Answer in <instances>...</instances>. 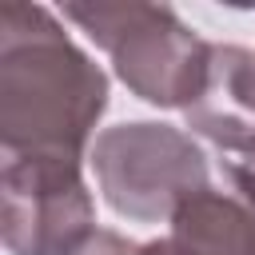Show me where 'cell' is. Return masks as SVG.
<instances>
[{
  "label": "cell",
  "instance_id": "cell-8",
  "mask_svg": "<svg viewBox=\"0 0 255 255\" xmlns=\"http://www.w3.org/2000/svg\"><path fill=\"white\" fill-rule=\"evenodd\" d=\"M243 167H247V171H251V179H255V159H247V163H243Z\"/></svg>",
  "mask_w": 255,
  "mask_h": 255
},
{
  "label": "cell",
  "instance_id": "cell-1",
  "mask_svg": "<svg viewBox=\"0 0 255 255\" xmlns=\"http://www.w3.org/2000/svg\"><path fill=\"white\" fill-rule=\"evenodd\" d=\"M108 72L44 4H0V147L4 155L80 159L108 112Z\"/></svg>",
  "mask_w": 255,
  "mask_h": 255
},
{
  "label": "cell",
  "instance_id": "cell-7",
  "mask_svg": "<svg viewBox=\"0 0 255 255\" xmlns=\"http://www.w3.org/2000/svg\"><path fill=\"white\" fill-rule=\"evenodd\" d=\"M139 247L143 243H135V239H128V235H120L112 227H100L76 255H139Z\"/></svg>",
  "mask_w": 255,
  "mask_h": 255
},
{
  "label": "cell",
  "instance_id": "cell-5",
  "mask_svg": "<svg viewBox=\"0 0 255 255\" xmlns=\"http://www.w3.org/2000/svg\"><path fill=\"white\" fill-rule=\"evenodd\" d=\"M183 128L219 151L255 159V52L243 44H211L207 76Z\"/></svg>",
  "mask_w": 255,
  "mask_h": 255
},
{
  "label": "cell",
  "instance_id": "cell-2",
  "mask_svg": "<svg viewBox=\"0 0 255 255\" xmlns=\"http://www.w3.org/2000/svg\"><path fill=\"white\" fill-rule=\"evenodd\" d=\"M64 20L108 52L116 80L143 104L187 112L199 96L211 44L175 8L147 0H72L64 4Z\"/></svg>",
  "mask_w": 255,
  "mask_h": 255
},
{
  "label": "cell",
  "instance_id": "cell-3",
  "mask_svg": "<svg viewBox=\"0 0 255 255\" xmlns=\"http://www.w3.org/2000/svg\"><path fill=\"white\" fill-rule=\"evenodd\" d=\"M88 163L104 203L131 223H167L175 207L211 183L203 147L187 128L124 120L92 139Z\"/></svg>",
  "mask_w": 255,
  "mask_h": 255
},
{
  "label": "cell",
  "instance_id": "cell-6",
  "mask_svg": "<svg viewBox=\"0 0 255 255\" xmlns=\"http://www.w3.org/2000/svg\"><path fill=\"white\" fill-rule=\"evenodd\" d=\"M139 255H227L219 247H207V243H195V239H183V235H159V239H147L139 247Z\"/></svg>",
  "mask_w": 255,
  "mask_h": 255
},
{
  "label": "cell",
  "instance_id": "cell-4",
  "mask_svg": "<svg viewBox=\"0 0 255 255\" xmlns=\"http://www.w3.org/2000/svg\"><path fill=\"white\" fill-rule=\"evenodd\" d=\"M0 203V235L8 255H76L100 231L80 159L4 155Z\"/></svg>",
  "mask_w": 255,
  "mask_h": 255
}]
</instances>
